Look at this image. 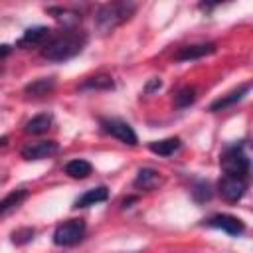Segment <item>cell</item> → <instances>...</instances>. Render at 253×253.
Here are the masks:
<instances>
[{"instance_id":"obj_1","label":"cell","mask_w":253,"mask_h":253,"mask_svg":"<svg viewBox=\"0 0 253 253\" xmlns=\"http://www.w3.org/2000/svg\"><path fill=\"white\" fill-rule=\"evenodd\" d=\"M87 43V34L81 30H67L59 36H53L43 47H42V57L53 63L69 61L75 55L83 51Z\"/></svg>"},{"instance_id":"obj_2","label":"cell","mask_w":253,"mask_h":253,"mask_svg":"<svg viewBox=\"0 0 253 253\" xmlns=\"http://www.w3.org/2000/svg\"><path fill=\"white\" fill-rule=\"evenodd\" d=\"M136 12V4L132 0H109L101 4L95 12V30L101 36L115 32L119 26L128 22Z\"/></svg>"},{"instance_id":"obj_3","label":"cell","mask_w":253,"mask_h":253,"mask_svg":"<svg viewBox=\"0 0 253 253\" xmlns=\"http://www.w3.org/2000/svg\"><path fill=\"white\" fill-rule=\"evenodd\" d=\"M219 166L225 174H233V176H241V178H247L249 174V158L243 150V144H233V146H227L221 156H219Z\"/></svg>"},{"instance_id":"obj_4","label":"cell","mask_w":253,"mask_h":253,"mask_svg":"<svg viewBox=\"0 0 253 253\" xmlns=\"http://www.w3.org/2000/svg\"><path fill=\"white\" fill-rule=\"evenodd\" d=\"M85 221L83 219H67L63 223H59L53 231V243L59 247H71L77 245L83 237H85Z\"/></svg>"},{"instance_id":"obj_5","label":"cell","mask_w":253,"mask_h":253,"mask_svg":"<svg viewBox=\"0 0 253 253\" xmlns=\"http://www.w3.org/2000/svg\"><path fill=\"white\" fill-rule=\"evenodd\" d=\"M99 125H101V128H103L107 134L115 136V138H117V140H121L123 144L134 146V144L138 142L136 132L132 130V126H130L128 123H125V121L117 119V117H103V119L99 121Z\"/></svg>"},{"instance_id":"obj_6","label":"cell","mask_w":253,"mask_h":253,"mask_svg":"<svg viewBox=\"0 0 253 253\" xmlns=\"http://www.w3.org/2000/svg\"><path fill=\"white\" fill-rule=\"evenodd\" d=\"M217 190L221 194L223 200L227 202H239L245 192H247V182L241 176H233V174H223L221 180L217 182Z\"/></svg>"},{"instance_id":"obj_7","label":"cell","mask_w":253,"mask_h":253,"mask_svg":"<svg viewBox=\"0 0 253 253\" xmlns=\"http://www.w3.org/2000/svg\"><path fill=\"white\" fill-rule=\"evenodd\" d=\"M204 223H206L208 227L221 229V231H225L227 235H233V237H237V235H241V233L245 231V223H243L239 217L229 215V213H217V215H211V217L206 219Z\"/></svg>"},{"instance_id":"obj_8","label":"cell","mask_w":253,"mask_h":253,"mask_svg":"<svg viewBox=\"0 0 253 253\" xmlns=\"http://www.w3.org/2000/svg\"><path fill=\"white\" fill-rule=\"evenodd\" d=\"M59 150V144L55 140H38V142H30L22 148V158L24 160H43L53 156Z\"/></svg>"},{"instance_id":"obj_9","label":"cell","mask_w":253,"mask_h":253,"mask_svg":"<svg viewBox=\"0 0 253 253\" xmlns=\"http://www.w3.org/2000/svg\"><path fill=\"white\" fill-rule=\"evenodd\" d=\"M53 38V30L47 26H34L28 28L22 38L18 40V47H34V45H45L49 40Z\"/></svg>"},{"instance_id":"obj_10","label":"cell","mask_w":253,"mask_h":253,"mask_svg":"<svg viewBox=\"0 0 253 253\" xmlns=\"http://www.w3.org/2000/svg\"><path fill=\"white\" fill-rule=\"evenodd\" d=\"M162 182H164V180H162V176H160L158 170H154V168H140V170L136 172V178L132 180V186H134L136 190H146V192H150V190L158 188Z\"/></svg>"},{"instance_id":"obj_11","label":"cell","mask_w":253,"mask_h":253,"mask_svg":"<svg viewBox=\"0 0 253 253\" xmlns=\"http://www.w3.org/2000/svg\"><path fill=\"white\" fill-rule=\"evenodd\" d=\"M215 51V43L208 42V43H194V45H186L176 53V61H194L206 55H211Z\"/></svg>"},{"instance_id":"obj_12","label":"cell","mask_w":253,"mask_h":253,"mask_svg":"<svg viewBox=\"0 0 253 253\" xmlns=\"http://www.w3.org/2000/svg\"><path fill=\"white\" fill-rule=\"evenodd\" d=\"M249 89H251V85H249V83L239 85L237 89H233V91H229L227 95H223V97H219L217 101H213V103L210 105V111H211V113H215V111H223V109H227V107H231V105L239 103V101L249 93Z\"/></svg>"},{"instance_id":"obj_13","label":"cell","mask_w":253,"mask_h":253,"mask_svg":"<svg viewBox=\"0 0 253 253\" xmlns=\"http://www.w3.org/2000/svg\"><path fill=\"white\" fill-rule=\"evenodd\" d=\"M107 198H109V188H107V186H97V188H91V190H87L85 194H81V196L73 202V208H89V206L107 202Z\"/></svg>"},{"instance_id":"obj_14","label":"cell","mask_w":253,"mask_h":253,"mask_svg":"<svg viewBox=\"0 0 253 253\" xmlns=\"http://www.w3.org/2000/svg\"><path fill=\"white\" fill-rule=\"evenodd\" d=\"M180 146H182V140L178 136H170V138H162V140H152L148 144V150L158 156H172Z\"/></svg>"},{"instance_id":"obj_15","label":"cell","mask_w":253,"mask_h":253,"mask_svg":"<svg viewBox=\"0 0 253 253\" xmlns=\"http://www.w3.org/2000/svg\"><path fill=\"white\" fill-rule=\"evenodd\" d=\"M63 172H65L69 178L83 180V178H87V176L93 172V166H91L87 160H83V158H75V160H69V162L65 164Z\"/></svg>"},{"instance_id":"obj_16","label":"cell","mask_w":253,"mask_h":253,"mask_svg":"<svg viewBox=\"0 0 253 253\" xmlns=\"http://www.w3.org/2000/svg\"><path fill=\"white\" fill-rule=\"evenodd\" d=\"M81 91L85 89H91V91H111L115 89V81L111 75H93V77H87L81 85H79Z\"/></svg>"},{"instance_id":"obj_17","label":"cell","mask_w":253,"mask_h":253,"mask_svg":"<svg viewBox=\"0 0 253 253\" xmlns=\"http://www.w3.org/2000/svg\"><path fill=\"white\" fill-rule=\"evenodd\" d=\"M53 87H55V79L53 77H42V79H36L32 83H28L24 91L28 95H32V97H43V95L51 93Z\"/></svg>"},{"instance_id":"obj_18","label":"cell","mask_w":253,"mask_h":253,"mask_svg":"<svg viewBox=\"0 0 253 253\" xmlns=\"http://www.w3.org/2000/svg\"><path fill=\"white\" fill-rule=\"evenodd\" d=\"M26 198H28V192L26 190H14V192H10L4 200H0V215H6L10 211H14Z\"/></svg>"},{"instance_id":"obj_19","label":"cell","mask_w":253,"mask_h":253,"mask_svg":"<svg viewBox=\"0 0 253 253\" xmlns=\"http://www.w3.org/2000/svg\"><path fill=\"white\" fill-rule=\"evenodd\" d=\"M51 126V115H36L24 125V132L28 134H42Z\"/></svg>"},{"instance_id":"obj_20","label":"cell","mask_w":253,"mask_h":253,"mask_svg":"<svg viewBox=\"0 0 253 253\" xmlns=\"http://www.w3.org/2000/svg\"><path fill=\"white\" fill-rule=\"evenodd\" d=\"M190 194H192V198H194L196 202L204 204V202L211 200V196H213V190H211V186H210L206 180H198V182H194V186H192Z\"/></svg>"},{"instance_id":"obj_21","label":"cell","mask_w":253,"mask_h":253,"mask_svg":"<svg viewBox=\"0 0 253 253\" xmlns=\"http://www.w3.org/2000/svg\"><path fill=\"white\" fill-rule=\"evenodd\" d=\"M196 101V89L194 87H182L174 95V107L176 109H186Z\"/></svg>"},{"instance_id":"obj_22","label":"cell","mask_w":253,"mask_h":253,"mask_svg":"<svg viewBox=\"0 0 253 253\" xmlns=\"http://www.w3.org/2000/svg\"><path fill=\"white\" fill-rule=\"evenodd\" d=\"M32 239H34V229H32V227L18 229V231H14V233H12V241H14V243H18V245L28 243V241H32Z\"/></svg>"},{"instance_id":"obj_23","label":"cell","mask_w":253,"mask_h":253,"mask_svg":"<svg viewBox=\"0 0 253 253\" xmlns=\"http://www.w3.org/2000/svg\"><path fill=\"white\" fill-rule=\"evenodd\" d=\"M223 2H227V0H200V4H198V8L202 10V12H211L215 6H219V4H223Z\"/></svg>"},{"instance_id":"obj_24","label":"cell","mask_w":253,"mask_h":253,"mask_svg":"<svg viewBox=\"0 0 253 253\" xmlns=\"http://www.w3.org/2000/svg\"><path fill=\"white\" fill-rule=\"evenodd\" d=\"M10 53H12V47H10L8 43H0V61L6 59Z\"/></svg>"},{"instance_id":"obj_25","label":"cell","mask_w":253,"mask_h":253,"mask_svg":"<svg viewBox=\"0 0 253 253\" xmlns=\"http://www.w3.org/2000/svg\"><path fill=\"white\" fill-rule=\"evenodd\" d=\"M160 85H162V81H160V79H152V81L146 85V89H144V91L148 93V91H152V89H160Z\"/></svg>"}]
</instances>
